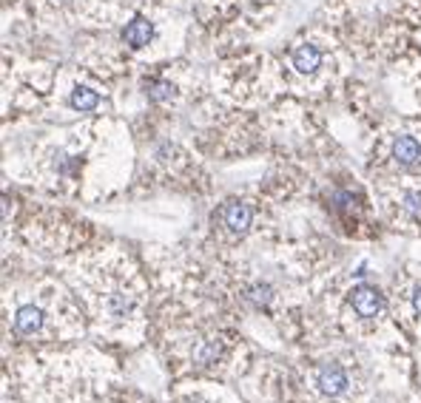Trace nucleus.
<instances>
[{
    "mask_svg": "<svg viewBox=\"0 0 421 403\" xmlns=\"http://www.w3.org/2000/svg\"><path fill=\"white\" fill-rule=\"evenodd\" d=\"M350 304H353V309L359 312L362 318H376L378 312H382V307H385V295L378 293L373 284H359L350 293Z\"/></svg>",
    "mask_w": 421,
    "mask_h": 403,
    "instance_id": "nucleus-1",
    "label": "nucleus"
},
{
    "mask_svg": "<svg viewBox=\"0 0 421 403\" xmlns=\"http://www.w3.org/2000/svg\"><path fill=\"white\" fill-rule=\"evenodd\" d=\"M316 383H319V389H322V395H327V397H336V395H342L345 389H348V372L339 367V364H324V367H319V372H316Z\"/></svg>",
    "mask_w": 421,
    "mask_h": 403,
    "instance_id": "nucleus-2",
    "label": "nucleus"
},
{
    "mask_svg": "<svg viewBox=\"0 0 421 403\" xmlns=\"http://www.w3.org/2000/svg\"><path fill=\"white\" fill-rule=\"evenodd\" d=\"M222 221L231 233L245 236L250 230V225H254V210H250L245 202H228L222 210Z\"/></svg>",
    "mask_w": 421,
    "mask_h": 403,
    "instance_id": "nucleus-3",
    "label": "nucleus"
},
{
    "mask_svg": "<svg viewBox=\"0 0 421 403\" xmlns=\"http://www.w3.org/2000/svg\"><path fill=\"white\" fill-rule=\"evenodd\" d=\"M43 321H46L43 309L34 307V304H26L15 312V332L17 335H34V332L43 330Z\"/></svg>",
    "mask_w": 421,
    "mask_h": 403,
    "instance_id": "nucleus-4",
    "label": "nucleus"
},
{
    "mask_svg": "<svg viewBox=\"0 0 421 403\" xmlns=\"http://www.w3.org/2000/svg\"><path fill=\"white\" fill-rule=\"evenodd\" d=\"M151 37H154V23H151V20H145V17H134L129 26L122 29V40L129 43L131 49H143V46H148Z\"/></svg>",
    "mask_w": 421,
    "mask_h": 403,
    "instance_id": "nucleus-5",
    "label": "nucleus"
},
{
    "mask_svg": "<svg viewBox=\"0 0 421 403\" xmlns=\"http://www.w3.org/2000/svg\"><path fill=\"white\" fill-rule=\"evenodd\" d=\"M393 159L401 165V168H413L418 159H421V145L415 137H410V133H404V137H399L393 142Z\"/></svg>",
    "mask_w": 421,
    "mask_h": 403,
    "instance_id": "nucleus-6",
    "label": "nucleus"
},
{
    "mask_svg": "<svg viewBox=\"0 0 421 403\" xmlns=\"http://www.w3.org/2000/svg\"><path fill=\"white\" fill-rule=\"evenodd\" d=\"M319 66H322V52L313 46V43H305V46H299L293 52V68L299 74H313Z\"/></svg>",
    "mask_w": 421,
    "mask_h": 403,
    "instance_id": "nucleus-7",
    "label": "nucleus"
},
{
    "mask_svg": "<svg viewBox=\"0 0 421 403\" xmlns=\"http://www.w3.org/2000/svg\"><path fill=\"white\" fill-rule=\"evenodd\" d=\"M134 307H137V301H134L131 293H111L108 301H106V312L114 318H129L134 312Z\"/></svg>",
    "mask_w": 421,
    "mask_h": 403,
    "instance_id": "nucleus-8",
    "label": "nucleus"
},
{
    "mask_svg": "<svg viewBox=\"0 0 421 403\" xmlns=\"http://www.w3.org/2000/svg\"><path fill=\"white\" fill-rule=\"evenodd\" d=\"M69 103H71L74 111L89 114V111H94L100 105V94H94L92 88H86V85H77L74 91H71V97H69Z\"/></svg>",
    "mask_w": 421,
    "mask_h": 403,
    "instance_id": "nucleus-9",
    "label": "nucleus"
},
{
    "mask_svg": "<svg viewBox=\"0 0 421 403\" xmlns=\"http://www.w3.org/2000/svg\"><path fill=\"white\" fill-rule=\"evenodd\" d=\"M222 355H225V349H222L220 341H205V344L197 346L194 361H197V367H214Z\"/></svg>",
    "mask_w": 421,
    "mask_h": 403,
    "instance_id": "nucleus-10",
    "label": "nucleus"
},
{
    "mask_svg": "<svg viewBox=\"0 0 421 403\" xmlns=\"http://www.w3.org/2000/svg\"><path fill=\"white\" fill-rule=\"evenodd\" d=\"M174 85L168 82V80H148L145 82V97L151 103H168V100H174Z\"/></svg>",
    "mask_w": 421,
    "mask_h": 403,
    "instance_id": "nucleus-11",
    "label": "nucleus"
},
{
    "mask_svg": "<svg viewBox=\"0 0 421 403\" xmlns=\"http://www.w3.org/2000/svg\"><path fill=\"white\" fill-rule=\"evenodd\" d=\"M245 298L254 304V307H268L271 304V298H273V290L268 287V284H254L248 293H245Z\"/></svg>",
    "mask_w": 421,
    "mask_h": 403,
    "instance_id": "nucleus-12",
    "label": "nucleus"
},
{
    "mask_svg": "<svg viewBox=\"0 0 421 403\" xmlns=\"http://www.w3.org/2000/svg\"><path fill=\"white\" fill-rule=\"evenodd\" d=\"M401 207L413 216H421V191H407L401 196Z\"/></svg>",
    "mask_w": 421,
    "mask_h": 403,
    "instance_id": "nucleus-13",
    "label": "nucleus"
},
{
    "mask_svg": "<svg viewBox=\"0 0 421 403\" xmlns=\"http://www.w3.org/2000/svg\"><path fill=\"white\" fill-rule=\"evenodd\" d=\"M413 307L421 312V287H418V290H415V295H413Z\"/></svg>",
    "mask_w": 421,
    "mask_h": 403,
    "instance_id": "nucleus-14",
    "label": "nucleus"
}]
</instances>
